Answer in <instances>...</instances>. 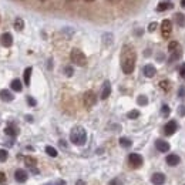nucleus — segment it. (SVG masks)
<instances>
[{"mask_svg": "<svg viewBox=\"0 0 185 185\" xmlns=\"http://www.w3.org/2000/svg\"><path fill=\"white\" fill-rule=\"evenodd\" d=\"M14 178H16L17 182H20V184H23V182H26L29 178V174L24 171V169L22 168H19L16 169V172H14Z\"/></svg>", "mask_w": 185, "mask_h": 185, "instance_id": "6", "label": "nucleus"}, {"mask_svg": "<svg viewBox=\"0 0 185 185\" xmlns=\"http://www.w3.org/2000/svg\"><path fill=\"white\" fill-rule=\"evenodd\" d=\"M7 157H9V153L6 150H0V162H5Z\"/></svg>", "mask_w": 185, "mask_h": 185, "instance_id": "27", "label": "nucleus"}, {"mask_svg": "<svg viewBox=\"0 0 185 185\" xmlns=\"http://www.w3.org/2000/svg\"><path fill=\"white\" fill-rule=\"evenodd\" d=\"M70 141L73 144H76V145L86 144V141H87V132H86V130L83 127H80V125L74 127L70 132Z\"/></svg>", "mask_w": 185, "mask_h": 185, "instance_id": "2", "label": "nucleus"}, {"mask_svg": "<svg viewBox=\"0 0 185 185\" xmlns=\"http://www.w3.org/2000/svg\"><path fill=\"white\" fill-rule=\"evenodd\" d=\"M175 20H177V24H178L180 27H184V26H185V16L182 14V13L175 14Z\"/></svg>", "mask_w": 185, "mask_h": 185, "instance_id": "18", "label": "nucleus"}, {"mask_svg": "<svg viewBox=\"0 0 185 185\" xmlns=\"http://www.w3.org/2000/svg\"><path fill=\"white\" fill-rule=\"evenodd\" d=\"M10 87H11V90H14V91L20 92V91H22V88H23L22 81H20V80H17V78H16V80H13V81H11Z\"/></svg>", "mask_w": 185, "mask_h": 185, "instance_id": "16", "label": "nucleus"}, {"mask_svg": "<svg viewBox=\"0 0 185 185\" xmlns=\"http://www.w3.org/2000/svg\"><path fill=\"white\" fill-rule=\"evenodd\" d=\"M64 71H65V76H68V77L73 76V68H71L70 65H67V67L64 68Z\"/></svg>", "mask_w": 185, "mask_h": 185, "instance_id": "32", "label": "nucleus"}, {"mask_svg": "<svg viewBox=\"0 0 185 185\" xmlns=\"http://www.w3.org/2000/svg\"><path fill=\"white\" fill-rule=\"evenodd\" d=\"M32 71H33L32 67H27V68L24 70V84H26V86H29V84H30V77H32Z\"/></svg>", "mask_w": 185, "mask_h": 185, "instance_id": "19", "label": "nucleus"}, {"mask_svg": "<svg viewBox=\"0 0 185 185\" xmlns=\"http://www.w3.org/2000/svg\"><path fill=\"white\" fill-rule=\"evenodd\" d=\"M168 50H169V53H174V51H178L180 50V44L177 43V41H171L168 46Z\"/></svg>", "mask_w": 185, "mask_h": 185, "instance_id": "24", "label": "nucleus"}, {"mask_svg": "<svg viewBox=\"0 0 185 185\" xmlns=\"http://www.w3.org/2000/svg\"><path fill=\"white\" fill-rule=\"evenodd\" d=\"M155 147H157L158 151L167 153V151L169 150V144L167 141H164V140H157V141H155Z\"/></svg>", "mask_w": 185, "mask_h": 185, "instance_id": "10", "label": "nucleus"}, {"mask_svg": "<svg viewBox=\"0 0 185 185\" xmlns=\"http://www.w3.org/2000/svg\"><path fill=\"white\" fill-rule=\"evenodd\" d=\"M180 157L177 155V154H169L167 155V164H168L169 167H175V165H178L180 164Z\"/></svg>", "mask_w": 185, "mask_h": 185, "instance_id": "12", "label": "nucleus"}, {"mask_svg": "<svg viewBox=\"0 0 185 185\" xmlns=\"http://www.w3.org/2000/svg\"><path fill=\"white\" fill-rule=\"evenodd\" d=\"M169 113H171V110H169L168 105H162V108H161V114L162 115H169Z\"/></svg>", "mask_w": 185, "mask_h": 185, "instance_id": "31", "label": "nucleus"}, {"mask_svg": "<svg viewBox=\"0 0 185 185\" xmlns=\"http://www.w3.org/2000/svg\"><path fill=\"white\" fill-rule=\"evenodd\" d=\"M184 94H185V88L181 87V90H180V97H184Z\"/></svg>", "mask_w": 185, "mask_h": 185, "instance_id": "39", "label": "nucleus"}, {"mask_svg": "<svg viewBox=\"0 0 185 185\" xmlns=\"http://www.w3.org/2000/svg\"><path fill=\"white\" fill-rule=\"evenodd\" d=\"M171 7H172V5H169V3H159V6L157 7V10L164 11V10H167V9H171Z\"/></svg>", "mask_w": 185, "mask_h": 185, "instance_id": "25", "label": "nucleus"}, {"mask_svg": "<svg viewBox=\"0 0 185 185\" xmlns=\"http://www.w3.org/2000/svg\"><path fill=\"white\" fill-rule=\"evenodd\" d=\"M110 94H111V84H110V81H105L103 86V91H101V100L108 98Z\"/></svg>", "mask_w": 185, "mask_h": 185, "instance_id": "13", "label": "nucleus"}, {"mask_svg": "<svg viewBox=\"0 0 185 185\" xmlns=\"http://www.w3.org/2000/svg\"><path fill=\"white\" fill-rule=\"evenodd\" d=\"M177 128H178V125H177V123L172 120V121H168V123H167L164 131H165V134H167V135H172L175 131H177Z\"/></svg>", "mask_w": 185, "mask_h": 185, "instance_id": "8", "label": "nucleus"}, {"mask_svg": "<svg viewBox=\"0 0 185 185\" xmlns=\"http://www.w3.org/2000/svg\"><path fill=\"white\" fill-rule=\"evenodd\" d=\"M46 153L49 154L50 157H53V158L57 157V150H56L54 147H50V145H47V147H46Z\"/></svg>", "mask_w": 185, "mask_h": 185, "instance_id": "23", "label": "nucleus"}, {"mask_svg": "<svg viewBox=\"0 0 185 185\" xmlns=\"http://www.w3.org/2000/svg\"><path fill=\"white\" fill-rule=\"evenodd\" d=\"M70 59H71V61H73L74 64L80 65V67H83V65L87 64V57H86V54H84L80 49H73L71 50Z\"/></svg>", "mask_w": 185, "mask_h": 185, "instance_id": "3", "label": "nucleus"}, {"mask_svg": "<svg viewBox=\"0 0 185 185\" xmlns=\"http://www.w3.org/2000/svg\"><path fill=\"white\" fill-rule=\"evenodd\" d=\"M161 30H162V36L164 37H169V34L172 32V24L169 20H164L161 23Z\"/></svg>", "mask_w": 185, "mask_h": 185, "instance_id": "7", "label": "nucleus"}, {"mask_svg": "<svg viewBox=\"0 0 185 185\" xmlns=\"http://www.w3.org/2000/svg\"><path fill=\"white\" fill-rule=\"evenodd\" d=\"M155 29H157V23H151L150 27H148V30H150V32H154Z\"/></svg>", "mask_w": 185, "mask_h": 185, "instance_id": "37", "label": "nucleus"}, {"mask_svg": "<svg viewBox=\"0 0 185 185\" xmlns=\"http://www.w3.org/2000/svg\"><path fill=\"white\" fill-rule=\"evenodd\" d=\"M23 27H24V22H23L22 19H16V20H14V29L19 30V32H22Z\"/></svg>", "mask_w": 185, "mask_h": 185, "instance_id": "22", "label": "nucleus"}, {"mask_svg": "<svg viewBox=\"0 0 185 185\" xmlns=\"http://www.w3.org/2000/svg\"><path fill=\"white\" fill-rule=\"evenodd\" d=\"M83 100H84V105H86L87 108H91L92 105L97 103V97H96L94 91H91V90H88V91L84 92V97H83Z\"/></svg>", "mask_w": 185, "mask_h": 185, "instance_id": "4", "label": "nucleus"}, {"mask_svg": "<svg viewBox=\"0 0 185 185\" xmlns=\"http://www.w3.org/2000/svg\"><path fill=\"white\" fill-rule=\"evenodd\" d=\"M142 73H144V76H145V77L151 78V77L155 76L157 70H155V67H154L153 64H147V65H144V68H142Z\"/></svg>", "mask_w": 185, "mask_h": 185, "instance_id": "9", "label": "nucleus"}, {"mask_svg": "<svg viewBox=\"0 0 185 185\" xmlns=\"http://www.w3.org/2000/svg\"><path fill=\"white\" fill-rule=\"evenodd\" d=\"M5 134L6 135H10V137H16L17 135V130L14 128V127L9 125V127H6L5 128Z\"/></svg>", "mask_w": 185, "mask_h": 185, "instance_id": "20", "label": "nucleus"}, {"mask_svg": "<svg viewBox=\"0 0 185 185\" xmlns=\"http://www.w3.org/2000/svg\"><path fill=\"white\" fill-rule=\"evenodd\" d=\"M77 185H86V182H83V181H77Z\"/></svg>", "mask_w": 185, "mask_h": 185, "instance_id": "42", "label": "nucleus"}, {"mask_svg": "<svg viewBox=\"0 0 185 185\" xmlns=\"http://www.w3.org/2000/svg\"><path fill=\"white\" fill-rule=\"evenodd\" d=\"M131 140H128V138H125V137H121L120 138V145L123 148H130L131 147Z\"/></svg>", "mask_w": 185, "mask_h": 185, "instance_id": "21", "label": "nucleus"}, {"mask_svg": "<svg viewBox=\"0 0 185 185\" xmlns=\"http://www.w3.org/2000/svg\"><path fill=\"white\" fill-rule=\"evenodd\" d=\"M2 44H3L5 47H10L11 44H13V37H11L10 33H5V34L2 36Z\"/></svg>", "mask_w": 185, "mask_h": 185, "instance_id": "15", "label": "nucleus"}, {"mask_svg": "<svg viewBox=\"0 0 185 185\" xmlns=\"http://www.w3.org/2000/svg\"><path fill=\"white\" fill-rule=\"evenodd\" d=\"M110 3H113V5H115V3H118V2H121V0H108Z\"/></svg>", "mask_w": 185, "mask_h": 185, "instance_id": "40", "label": "nucleus"}, {"mask_svg": "<svg viewBox=\"0 0 185 185\" xmlns=\"http://www.w3.org/2000/svg\"><path fill=\"white\" fill-rule=\"evenodd\" d=\"M27 103H29V105H32V107H34V105H36V100H34V98L33 97H27Z\"/></svg>", "mask_w": 185, "mask_h": 185, "instance_id": "33", "label": "nucleus"}, {"mask_svg": "<svg viewBox=\"0 0 185 185\" xmlns=\"http://www.w3.org/2000/svg\"><path fill=\"white\" fill-rule=\"evenodd\" d=\"M41 2H44V0H41Z\"/></svg>", "mask_w": 185, "mask_h": 185, "instance_id": "45", "label": "nucleus"}, {"mask_svg": "<svg viewBox=\"0 0 185 185\" xmlns=\"http://www.w3.org/2000/svg\"><path fill=\"white\" fill-rule=\"evenodd\" d=\"M127 117H128V118H131V120L138 118V117H140V111H138V110H132V111H130V113L127 114Z\"/></svg>", "mask_w": 185, "mask_h": 185, "instance_id": "26", "label": "nucleus"}, {"mask_svg": "<svg viewBox=\"0 0 185 185\" xmlns=\"http://www.w3.org/2000/svg\"><path fill=\"white\" fill-rule=\"evenodd\" d=\"M159 86H161V88H162L164 91H168L169 90V81H165V80H164V81L159 83Z\"/></svg>", "mask_w": 185, "mask_h": 185, "instance_id": "29", "label": "nucleus"}, {"mask_svg": "<svg viewBox=\"0 0 185 185\" xmlns=\"http://www.w3.org/2000/svg\"><path fill=\"white\" fill-rule=\"evenodd\" d=\"M26 120H27V121H33V117H32V115H27V117H26Z\"/></svg>", "mask_w": 185, "mask_h": 185, "instance_id": "41", "label": "nucleus"}, {"mask_svg": "<svg viewBox=\"0 0 185 185\" xmlns=\"http://www.w3.org/2000/svg\"><path fill=\"white\" fill-rule=\"evenodd\" d=\"M0 184L2 185L6 184V174L5 172H0Z\"/></svg>", "mask_w": 185, "mask_h": 185, "instance_id": "34", "label": "nucleus"}, {"mask_svg": "<svg viewBox=\"0 0 185 185\" xmlns=\"http://www.w3.org/2000/svg\"><path fill=\"white\" fill-rule=\"evenodd\" d=\"M44 185H65V182L63 180H56V181H51V182H47Z\"/></svg>", "mask_w": 185, "mask_h": 185, "instance_id": "30", "label": "nucleus"}, {"mask_svg": "<svg viewBox=\"0 0 185 185\" xmlns=\"http://www.w3.org/2000/svg\"><path fill=\"white\" fill-rule=\"evenodd\" d=\"M180 74H181V77L185 80V64L184 65H181V68H180Z\"/></svg>", "mask_w": 185, "mask_h": 185, "instance_id": "36", "label": "nucleus"}, {"mask_svg": "<svg viewBox=\"0 0 185 185\" xmlns=\"http://www.w3.org/2000/svg\"><path fill=\"white\" fill-rule=\"evenodd\" d=\"M180 114L181 115H185V105H181V107H180Z\"/></svg>", "mask_w": 185, "mask_h": 185, "instance_id": "38", "label": "nucleus"}, {"mask_svg": "<svg viewBox=\"0 0 185 185\" xmlns=\"http://www.w3.org/2000/svg\"><path fill=\"white\" fill-rule=\"evenodd\" d=\"M181 5H182V6L185 7V0H181Z\"/></svg>", "mask_w": 185, "mask_h": 185, "instance_id": "43", "label": "nucleus"}, {"mask_svg": "<svg viewBox=\"0 0 185 185\" xmlns=\"http://www.w3.org/2000/svg\"><path fill=\"white\" fill-rule=\"evenodd\" d=\"M0 98L5 101V103H10V101H13V94H11L9 90H2L0 91Z\"/></svg>", "mask_w": 185, "mask_h": 185, "instance_id": "14", "label": "nucleus"}, {"mask_svg": "<svg viewBox=\"0 0 185 185\" xmlns=\"http://www.w3.org/2000/svg\"><path fill=\"white\" fill-rule=\"evenodd\" d=\"M110 185H123V182H121V181L118 180V178H114V180H113L111 182H110Z\"/></svg>", "mask_w": 185, "mask_h": 185, "instance_id": "35", "label": "nucleus"}, {"mask_svg": "<svg viewBox=\"0 0 185 185\" xmlns=\"http://www.w3.org/2000/svg\"><path fill=\"white\" fill-rule=\"evenodd\" d=\"M151 182L154 185H162L165 182V175L161 174V172H157V174L153 175V178H151Z\"/></svg>", "mask_w": 185, "mask_h": 185, "instance_id": "11", "label": "nucleus"}, {"mask_svg": "<svg viewBox=\"0 0 185 185\" xmlns=\"http://www.w3.org/2000/svg\"><path fill=\"white\" fill-rule=\"evenodd\" d=\"M137 103L140 104V105H145V104L148 103V100H147V97H145V96H140V97H138V100H137Z\"/></svg>", "mask_w": 185, "mask_h": 185, "instance_id": "28", "label": "nucleus"}, {"mask_svg": "<svg viewBox=\"0 0 185 185\" xmlns=\"http://www.w3.org/2000/svg\"><path fill=\"white\" fill-rule=\"evenodd\" d=\"M135 61H137L135 50L131 46H124L123 51H121V68H123L125 74H131L134 71Z\"/></svg>", "mask_w": 185, "mask_h": 185, "instance_id": "1", "label": "nucleus"}, {"mask_svg": "<svg viewBox=\"0 0 185 185\" xmlns=\"http://www.w3.org/2000/svg\"><path fill=\"white\" fill-rule=\"evenodd\" d=\"M86 2H94V0H86Z\"/></svg>", "mask_w": 185, "mask_h": 185, "instance_id": "44", "label": "nucleus"}, {"mask_svg": "<svg viewBox=\"0 0 185 185\" xmlns=\"http://www.w3.org/2000/svg\"><path fill=\"white\" fill-rule=\"evenodd\" d=\"M24 164L27 167H30V168H34L37 165V161H36V158H33V157H26L24 158Z\"/></svg>", "mask_w": 185, "mask_h": 185, "instance_id": "17", "label": "nucleus"}, {"mask_svg": "<svg viewBox=\"0 0 185 185\" xmlns=\"http://www.w3.org/2000/svg\"><path fill=\"white\" fill-rule=\"evenodd\" d=\"M128 159H130V162L132 167H141L142 162H144V159H142V157L140 155V154H137V153H132L130 154V157H128Z\"/></svg>", "mask_w": 185, "mask_h": 185, "instance_id": "5", "label": "nucleus"}]
</instances>
